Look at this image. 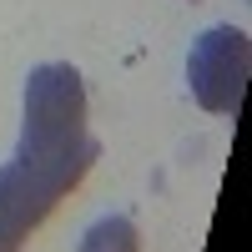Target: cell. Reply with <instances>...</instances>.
<instances>
[{"label":"cell","instance_id":"3957f363","mask_svg":"<svg viewBox=\"0 0 252 252\" xmlns=\"http://www.w3.org/2000/svg\"><path fill=\"white\" fill-rule=\"evenodd\" d=\"M66 192H61L56 182L26 172L20 161L0 166V252H20L26 247V237L51 217V207Z\"/></svg>","mask_w":252,"mask_h":252},{"label":"cell","instance_id":"6da1fadb","mask_svg":"<svg viewBox=\"0 0 252 252\" xmlns=\"http://www.w3.org/2000/svg\"><path fill=\"white\" fill-rule=\"evenodd\" d=\"M101 157L96 136L86 131V86L81 71L66 61L35 66L26 76V126H20V146L15 157L26 172L56 182L61 192L91 172V161Z\"/></svg>","mask_w":252,"mask_h":252},{"label":"cell","instance_id":"7a4b0ae2","mask_svg":"<svg viewBox=\"0 0 252 252\" xmlns=\"http://www.w3.org/2000/svg\"><path fill=\"white\" fill-rule=\"evenodd\" d=\"M247 61H252V51H247L242 31H232V26L207 31L192 46V61H187L192 96L217 116H237L242 111V91H247Z\"/></svg>","mask_w":252,"mask_h":252},{"label":"cell","instance_id":"277c9868","mask_svg":"<svg viewBox=\"0 0 252 252\" xmlns=\"http://www.w3.org/2000/svg\"><path fill=\"white\" fill-rule=\"evenodd\" d=\"M81 252H136V227L126 217H101V222L86 227Z\"/></svg>","mask_w":252,"mask_h":252}]
</instances>
